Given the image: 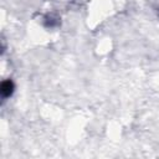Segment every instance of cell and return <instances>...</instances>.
I'll return each mask as SVG.
<instances>
[{
    "label": "cell",
    "mask_w": 159,
    "mask_h": 159,
    "mask_svg": "<svg viewBox=\"0 0 159 159\" xmlns=\"http://www.w3.org/2000/svg\"><path fill=\"white\" fill-rule=\"evenodd\" d=\"M158 16H159V9H158Z\"/></svg>",
    "instance_id": "obj_3"
},
{
    "label": "cell",
    "mask_w": 159,
    "mask_h": 159,
    "mask_svg": "<svg viewBox=\"0 0 159 159\" xmlns=\"http://www.w3.org/2000/svg\"><path fill=\"white\" fill-rule=\"evenodd\" d=\"M14 91H15V84H14L12 80L9 78V80H5V81L1 82V84H0V93H1L2 98L11 97Z\"/></svg>",
    "instance_id": "obj_1"
},
{
    "label": "cell",
    "mask_w": 159,
    "mask_h": 159,
    "mask_svg": "<svg viewBox=\"0 0 159 159\" xmlns=\"http://www.w3.org/2000/svg\"><path fill=\"white\" fill-rule=\"evenodd\" d=\"M45 25L47 26V27H53V26H56L57 25V21H56V19H53V17H45Z\"/></svg>",
    "instance_id": "obj_2"
}]
</instances>
